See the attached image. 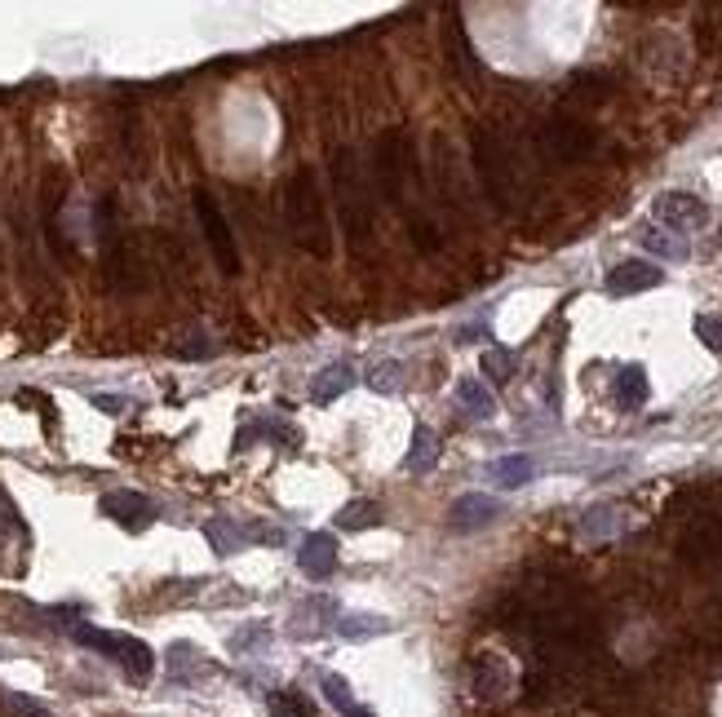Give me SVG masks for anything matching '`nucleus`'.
<instances>
[{
  "label": "nucleus",
  "mask_w": 722,
  "mask_h": 717,
  "mask_svg": "<svg viewBox=\"0 0 722 717\" xmlns=\"http://www.w3.org/2000/svg\"><path fill=\"white\" fill-rule=\"evenodd\" d=\"M267 638H271L267 629H244L240 638H231V646H235V651H244V646H253V642H267Z\"/></svg>",
  "instance_id": "obj_34"
},
{
  "label": "nucleus",
  "mask_w": 722,
  "mask_h": 717,
  "mask_svg": "<svg viewBox=\"0 0 722 717\" xmlns=\"http://www.w3.org/2000/svg\"><path fill=\"white\" fill-rule=\"evenodd\" d=\"M456 404H462L475 421H492L497 417V399H492V390L479 376H462V381H456Z\"/></svg>",
  "instance_id": "obj_17"
},
{
  "label": "nucleus",
  "mask_w": 722,
  "mask_h": 717,
  "mask_svg": "<svg viewBox=\"0 0 722 717\" xmlns=\"http://www.w3.org/2000/svg\"><path fill=\"white\" fill-rule=\"evenodd\" d=\"M333 629H338L342 642H368V638L390 633L395 625H390L386 616H368V611H342V616L333 620Z\"/></svg>",
  "instance_id": "obj_15"
},
{
  "label": "nucleus",
  "mask_w": 722,
  "mask_h": 717,
  "mask_svg": "<svg viewBox=\"0 0 722 717\" xmlns=\"http://www.w3.org/2000/svg\"><path fill=\"white\" fill-rule=\"evenodd\" d=\"M94 408H102L107 417H124V412H134V399H124V395H94Z\"/></svg>",
  "instance_id": "obj_33"
},
{
  "label": "nucleus",
  "mask_w": 722,
  "mask_h": 717,
  "mask_svg": "<svg viewBox=\"0 0 722 717\" xmlns=\"http://www.w3.org/2000/svg\"><path fill=\"white\" fill-rule=\"evenodd\" d=\"M533 474H537V461L533 456H501V461H492V479L501 483V487H523V483H533Z\"/></svg>",
  "instance_id": "obj_21"
},
{
  "label": "nucleus",
  "mask_w": 722,
  "mask_h": 717,
  "mask_svg": "<svg viewBox=\"0 0 722 717\" xmlns=\"http://www.w3.org/2000/svg\"><path fill=\"white\" fill-rule=\"evenodd\" d=\"M195 218H200V231H205V244L213 252V262L222 275H240V248H235V235L218 209V200L209 190H195Z\"/></svg>",
  "instance_id": "obj_6"
},
{
  "label": "nucleus",
  "mask_w": 722,
  "mask_h": 717,
  "mask_svg": "<svg viewBox=\"0 0 722 717\" xmlns=\"http://www.w3.org/2000/svg\"><path fill=\"white\" fill-rule=\"evenodd\" d=\"M267 713L271 717H315V708H310V700L302 691H276L267 700Z\"/></svg>",
  "instance_id": "obj_24"
},
{
  "label": "nucleus",
  "mask_w": 722,
  "mask_h": 717,
  "mask_svg": "<svg viewBox=\"0 0 722 717\" xmlns=\"http://www.w3.org/2000/svg\"><path fill=\"white\" fill-rule=\"evenodd\" d=\"M439 461V438L430 425H417L413 430V443H408V456H404V470L408 474H430Z\"/></svg>",
  "instance_id": "obj_19"
},
{
  "label": "nucleus",
  "mask_w": 722,
  "mask_h": 717,
  "mask_svg": "<svg viewBox=\"0 0 722 717\" xmlns=\"http://www.w3.org/2000/svg\"><path fill=\"white\" fill-rule=\"evenodd\" d=\"M323 695H328V704H333L342 717H372V713L355 700L351 682H346V678H338V673H323Z\"/></svg>",
  "instance_id": "obj_22"
},
{
  "label": "nucleus",
  "mask_w": 722,
  "mask_h": 717,
  "mask_svg": "<svg viewBox=\"0 0 722 717\" xmlns=\"http://www.w3.org/2000/svg\"><path fill=\"white\" fill-rule=\"evenodd\" d=\"M656 222L670 226V231H696L709 222V205L692 190H665L656 200Z\"/></svg>",
  "instance_id": "obj_10"
},
{
  "label": "nucleus",
  "mask_w": 722,
  "mask_h": 717,
  "mask_svg": "<svg viewBox=\"0 0 722 717\" xmlns=\"http://www.w3.org/2000/svg\"><path fill=\"white\" fill-rule=\"evenodd\" d=\"M98 509L111 518V523H120L124 532H147L156 518H160V509H156V500L151 496H143V492H107L102 500H98Z\"/></svg>",
  "instance_id": "obj_9"
},
{
  "label": "nucleus",
  "mask_w": 722,
  "mask_h": 717,
  "mask_svg": "<svg viewBox=\"0 0 722 717\" xmlns=\"http://www.w3.org/2000/svg\"><path fill=\"white\" fill-rule=\"evenodd\" d=\"M475 687H479V695H488V700L501 695V691H505V669H501L492 656H484L479 669H475Z\"/></svg>",
  "instance_id": "obj_26"
},
{
  "label": "nucleus",
  "mask_w": 722,
  "mask_h": 717,
  "mask_svg": "<svg viewBox=\"0 0 722 717\" xmlns=\"http://www.w3.org/2000/svg\"><path fill=\"white\" fill-rule=\"evenodd\" d=\"M696 337H700L709 350H722V319H713V314H696Z\"/></svg>",
  "instance_id": "obj_31"
},
{
  "label": "nucleus",
  "mask_w": 722,
  "mask_h": 717,
  "mask_svg": "<svg viewBox=\"0 0 722 717\" xmlns=\"http://www.w3.org/2000/svg\"><path fill=\"white\" fill-rule=\"evenodd\" d=\"M182 342H186V346H173L178 359H213V355H218V346H213L209 333H191V337H182Z\"/></svg>",
  "instance_id": "obj_29"
},
{
  "label": "nucleus",
  "mask_w": 722,
  "mask_h": 717,
  "mask_svg": "<svg viewBox=\"0 0 722 717\" xmlns=\"http://www.w3.org/2000/svg\"><path fill=\"white\" fill-rule=\"evenodd\" d=\"M333 182H338V205H342V226L351 235L355 248H364V239L372 235V213H377V200H372V190L355 164V151L342 147L333 151Z\"/></svg>",
  "instance_id": "obj_2"
},
{
  "label": "nucleus",
  "mask_w": 722,
  "mask_h": 717,
  "mask_svg": "<svg viewBox=\"0 0 722 717\" xmlns=\"http://www.w3.org/2000/svg\"><path fill=\"white\" fill-rule=\"evenodd\" d=\"M612 518H616V505H599V509H589V514H585V532H589V536H608V532H616Z\"/></svg>",
  "instance_id": "obj_30"
},
{
  "label": "nucleus",
  "mask_w": 722,
  "mask_h": 717,
  "mask_svg": "<svg viewBox=\"0 0 722 717\" xmlns=\"http://www.w3.org/2000/svg\"><path fill=\"white\" fill-rule=\"evenodd\" d=\"M351 385H355V368H351V363H328V368L310 381V399H315V404H333V399L346 395Z\"/></svg>",
  "instance_id": "obj_16"
},
{
  "label": "nucleus",
  "mask_w": 722,
  "mask_h": 717,
  "mask_svg": "<svg viewBox=\"0 0 722 717\" xmlns=\"http://www.w3.org/2000/svg\"><path fill=\"white\" fill-rule=\"evenodd\" d=\"M297 567H302L310 580H328V576H333V567H338V541L328 536V532L306 536L302 549H297Z\"/></svg>",
  "instance_id": "obj_13"
},
{
  "label": "nucleus",
  "mask_w": 722,
  "mask_h": 717,
  "mask_svg": "<svg viewBox=\"0 0 722 717\" xmlns=\"http://www.w3.org/2000/svg\"><path fill=\"white\" fill-rule=\"evenodd\" d=\"M400 372H404V368H400L395 359L372 363V368H368V385H372V390H381V395H395V390L404 385V381H400Z\"/></svg>",
  "instance_id": "obj_28"
},
{
  "label": "nucleus",
  "mask_w": 722,
  "mask_h": 717,
  "mask_svg": "<svg viewBox=\"0 0 722 717\" xmlns=\"http://www.w3.org/2000/svg\"><path fill=\"white\" fill-rule=\"evenodd\" d=\"M0 660H5V646H0Z\"/></svg>",
  "instance_id": "obj_35"
},
{
  "label": "nucleus",
  "mask_w": 722,
  "mask_h": 717,
  "mask_svg": "<svg viewBox=\"0 0 722 717\" xmlns=\"http://www.w3.org/2000/svg\"><path fill=\"white\" fill-rule=\"evenodd\" d=\"M72 638L89 651H98V656L115 660L124 669L129 682H151L156 673V651L143 642V638H129V633H111V629H94V625H72Z\"/></svg>",
  "instance_id": "obj_3"
},
{
  "label": "nucleus",
  "mask_w": 722,
  "mask_h": 717,
  "mask_svg": "<svg viewBox=\"0 0 722 717\" xmlns=\"http://www.w3.org/2000/svg\"><path fill=\"white\" fill-rule=\"evenodd\" d=\"M656 284H665V271L656 267V262H638V257L608 271V293L612 297H634V293H647Z\"/></svg>",
  "instance_id": "obj_12"
},
{
  "label": "nucleus",
  "mask_w": 722,
  "mask_h": 717,
  "mask_svg": "<svg viewBox=\"0 0 722 717\" xmlns=\"http://www.w3.org/2000/svg\"><path fill=\"white\" fill-rule=\"evenodd\" d=\"M284 218H289L293 239H297L306 252H315V257L333 252V226H328V209H323V195H319V177H315L306 164L293 169V177H289Z\"/></svg>",
  "instance_id": "obj_1"
},
{
  "label": "nucleus",
  "mask_w": 722,
  "mask_h": 717,
  "mask_svg": "<svg viewBox=\"0 0 722 717\" xmlns=\"http://www.w3.org/2000/svg\"><path fill=\"white\" fill-rule=\"evenodd\" d=\"M205 536L213 541V549H218L222 558H227V554H240V549H248V545H257V541H267V545H280V541H284V532H276V528L235 523V518H209Z\"/></svg>",
  "instance_id": "obj_8"
},
{
  "label": "nucleus",
  "mask_w": 722,
  "mask_h": 717,
  "mask_svg": "<svg viewBox=\"0 0 722 717\" xmlns=\"http://www.w3.org/2000/svg\"><path fill=\"white\" fill-rule=\"evenodd\" d=\"M5 700H10V708H19L23 717H53L45 704H36L32 695H23V691H5Z\"/></svg>",
  "instance_id": "obj_32"
},
{
  "label": "nucleus",
  "mask_w": 722,
  "mask_h": 717,
  "mask_svg": "<svg viewBox=\"0 0 722 717\" xmlns=\"http://www.w3.org/2000/svg\"><path fill=\"white\" fill-rule=\"evenodd\" d=\"M213 660L205 651H195L191 642H173L169 646V678L173 682H200V678H213Z\"/></svg>",
  "instance_id": "obj_14"
},
{
  "label": "nucleus",
  "mask_w": 722,
  "mask_h": 717,
  "mask_svg": "<svg viewBox=\"0 0 722 717\" xmlns=\"http://www.w3.org/2000/svg\"><path fill=\"white\" fill-rule=\"evenodd\" d=\"M541 151H546L554 164H572V160H580V156L595 151V134H589L585 124H576V120H550V124L541 128Z\"/></svg>",
  "instance_id": "obj_7"
},
{
  "label": "nucleus",
  "mask_w": 722,
  "mask_h": 717,
  "mask_svg": "<svg viewBox=\"0 0 722 717\" xmlns=\"http://www.w3.org/2000/svg\"><path fill=\"white\" fill-rule=\"evenodd\" d=\"M413 164L417 160H413V143L404 138V128H390V134H381V143H377V182H381L386 205L404 209V177L417 173Z\"/></svg>",
  "instance_id": "obj_5"
},
{
  "label": "nucleus",
  "mask_w": 722,
  "mask_h": 717,
  "mask_svg": "<svg viewBox=\"0 0 722 717\" xmlns=\"http://www.w3.org/2000/svg\"><path fill=\"white\" fill-rule=\"evenodd\" d=\"M643 248H651L656 257H665V262H683L687 257V244L683 239H670V231H643Z\"/></svg>",
  "instance_id": "obj_25"
},
{
  "label": "nucleus",
  "mask_w": 722,
  "mask_h": 717,
  "mask_svg": "<svg viewBox=\"0 0 722 717\" xmlns=\"http://www.w3.org/2000/svg\"><path fill=\"white\" fill-rule=\"evenodd\" d=\"M377 523H381L377 500H351V505L338 509V528H342V532H368V528H377Z\"/></svg>",
  "instance_id": "obj_23"
},
{
  "label": "nucleus",
  "mask_w": 722,
  "mask_h": 717,
  "mask_svg": "<svg viewBox=\"0 0 722 717\" xmlns=\"http://www.w3.org/2000/svg\"><path fill=\"white\" fill-rule=\"evenodd\" d=\"M505 514V505L497 500V496H484V492H470V496H462L452 505V514H448V523H452V532H479V528H488V523H497V518Z\"/></svg>",
  "instance_id": "obj_11"
},
{
  "label": "nucleus",
  "mask_w": 722,
  "mask_h": 717,
  "mask_svg": "<svg viewBox=\"0 0 722 717\" xmlns=\"http://www.w3.org/2000/svg\"><path fill=\"white\" fill-rule=\"evenodd\" d=\"M484 376H488V381H497V385H505V381L514 376V355H510V350H501V346L484 350Z\"/></svg>",
  "instance_id": "obj_27"
},
{
  "label": "nucleus",
  "mask_w": 722,
  "mask_h": 717,
  "mask_svg": "<svg viewBox=\"0 0 722 717\" xmlns=\"http://www.w3.org/2000/svg\"><path fill=\"white\" fill-rule=\"evenodd\" d=\"M475 169H479V182L488 190V200L492 209H510L514 205V169H510V156L501 147V138L492 134L488 124L475 128Z\"/></svg>",
  "instance_id": "obj_4"
},
{
  "label": "nucleus",
  "mask_w": 722,
  "mask_h": 717,
  "mask_svg": "<svg viewBox=\"0 0 722 717\" xmlns=\"http://www.w3.org/2000/svg\"><path fill=\"white\" fill-rule=\"evenodd\" d=\"M718 549H722V528H718V523H696V528L687 532V541H683L687 563H709Z\"/></svg>",
  "instance_id": "obj_20"
},
{
  "label": "nucleus",
  "mask_w": 722,
  "mask_h": 717,
  "mask_svg": "<svg viewBox=\"0 0 722 717\" xmlns=\"http://www.w3.org/2000/svg\"><path fill=\"white\" fill-rule=\"evenodd\" d=\"M647 395H651L647 368H638V363H625V368H621V376H616V404H621L625 412H638V408L647 404Z\"/></svg>",
  "instance_id": "obj_18"
}]
</instances>
